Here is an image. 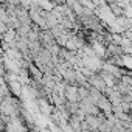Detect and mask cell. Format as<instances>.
I'll list each match as a JSON object with an SVG mask.
<instances>
[{
	"label": "cell",
	"instance_id": "7a4b0ae2",
	"mask_svg": "<svg viewBox=\"0 0 132 132\" xmlns=\"http://www.w3.org/2000/svg\"><path fill=\"white\" fill-rule=\"evenodd\" d=\"M89 84L92 86V87H95L96 90H100V92H103L104 93V90L107 89V84H106V81H104V78L100 75V72H96V73H93L90 78H89Z\"/></svg>",
	"mask_w": 132,
	"mask_h": 132
},
{
	"label": "cell",
	"instance_id": "277c9868",
	"mask_svg": "<svg viewBox=\"0 0 132 132\" xmlns=\"http://www.w3.org/2000/svg\"><path fill=\"white\" fill-rule=\"evenodd\" d=\"M109 6H110V11L113 13V16H121V14L124 13L123 6H121V5H118L117 2H113V3H109Z\"/></svg>",
	"mask_w": 132,
	"mask_h": 132
},
{
	"label": "cell",
	"instance_id": "3957f363",
	"mask_svg": "<svg viewBox=\"0 0 132 132\" xmlns=\"http://www.w3.org/2000/svg\"><path fill=\"white\" fill-rule=\"evenodd\" d=\"M8 89H10V93H11L13 96L20 98V95H22V84H20L17 79L10 81V82H8Z\"/></svg>",
	"mask_w": 132,
	"mask_h": 132
},
{
	"label": "cell",
	"instance_id": "6da1fadb",
	"mask_svg": "<svg viewBox=\"0 0 132 132\" xmlns=\"http://www.w3.org/2000/svg\"><path fill=\"white\" fill-rule=\"evenodd\" d=\"M64 98L70 101V103H79V87L78 84H69L65 82V89H64Z\"/></svg>",
	"mask_w": 132,
	"mask_h": 132
}]
</instances>
